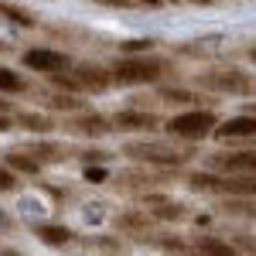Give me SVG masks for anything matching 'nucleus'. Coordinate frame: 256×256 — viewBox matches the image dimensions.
<instances>
[{
  "label": "nucleus",
  "instance_id": "473e14b6",
  "mask_svg": "<svg viewBox=\"0 0 256 256\" xmlns=\"http://www.w3.org/2000/svg\"><path fill=\"white\" fill-rule=\"evenodd\" d=\"M250 58H253V62H256V48H250Z\"/></svg>",
  "mask_w": 256,
  "mask_h": 256
},
{
  "label": "nucleus",
  "instance_id": "20e7f679",
  "mask_svg": "<svg viewBox=\"0 0 256 256\" xmlns=\"http://www.w3.org/2000/svg\"><path fill=\"white\" fill-rule=\"evenodd\" d=\"M123 154H130L134 160H147V164H160V168H174V164H184L188 154H181L174 147H164V144H126V150Z\"/></svg>",
  "mask_w": 256,
  "mask_h": 256
},
{
  "label": "nucleus",
  "instance_id": "0eeeda50",
  "mask_svg": "<svg viewBox=\"0 0 256 256\" xmlns=\"http://www.w3.org/2000/svg\"><path fill=\"white\" fill-rule=\"evenodd\" d=\"M79 256H126V246L113 236H86L76 242Z\"/></svg>",
  "mask_w": 256,
  "mask_h": 256
},
{
  "label": "nucleus",
  "instance_id": "cd10ccee",
  "mask_svg": "<svg viewBox=\"0 0 256 256\" xmlns=\"http://www.w3.org/2000/svg\"><path fill=\"white\" fill-rule=\"evenodd\" d=\"M7 130H14V120L10 113H0V134H7Z\"/></svg>",
  "mask_w": 256,
  "mask_h": 256
},
{
  "label": "nucleus",
  "instance_id": "423d86ee",
  "mask_svg": "<svg viewBox=\"0 0 256 256\" xmlns=\"http://www.w3.org/2000/svg\"><path fill=\"white\" fill-rule=\"evenodd\" d=\"M113 126L123 130V134H154L160 126V120L147 110H120L113 116Z\"/></svg>",
  "mask_w": 256,
  "mask_h": 256
},
{
  "label": "nucleus",
  "instance_id": "ddd939ff",
  "mask_svg": "<svg viewBox=\"0 0 256 256\" xmlns=\"http://www.w3.org/2000/svg\"><path fill=\"white\" fill-rule=\"evenodd\" d=\"M4 164L10 168V171H20V174H38L41 171V160L31 154V150H14V154H7Z\"/></svg>",
  "mask_w": 256,
  "mask_h": 256
},
{
  "label": "nucleus",
  "instance_id": "393cba45",
  "mask_svg": "<svg viewBox=\"0 0 256 256\" xmlns=\"http://www.w3.org/2000/svg\"><path fill=\"white\" fill-rule=\"evenodd\" d=\"M226 212H236V216H256V205H246V202H229Z\"/></svg>",
  "mask_w": 256,
  "mask_h": 256
},
{
  "label": "nucleus",
  "instance_id": "f257e3e1",
  "mask_svg": "<svg viewBox=\"0 0 256 256\" xmlns=\"http://www.w3.org/2000/svg\"><path fill=\"white\" fill-rule=\"evenodd\" d=\"M113 82L116 86H154L168 76V62L144 52V55H123L113 62Z\"/></svg>",
  "mask_w": 256,
  "mask_h": 256
},
{
  "label": "nucleus",
  "instance_id": "5701e85b",
  "mask_svg": "<svg viewBox=\"0 0 256 256\" xmlns=\"http://www.w3.org/2000/svg\"><path fill=\"white\" fill-rule=\"evenodd\" d=\"M160 99H164V102H178V106L195 102V96H192L188 89H160Z\"/></svg>",
  "mask_w": 256,
  "mask_h": 256
},
{
  "label": "nucleus",
  "instance_id": "6ab92c4d",
  "mask_svg": "<svg viewBox=\"0 0 256 256\" xmlns=\"http://www.w3.org/2000/svg\"><path fill=\"white\" fill-rule=\"evenodd\" d=\"M28 150H31V154H34V158H38L41 164H44V160H52V164H55V160H62V158H65V147H55V144H44V140H41V144H31Z\"/></svg>",
  "mask_w": 256,
  "mask_h": 256
},
{
  "label": "nucleus",
  "instance_id": "1a4fd4ad",
  "mask_svg": "<svg viewBox=\"0 0 256 256\" xmlns=\"http://www.w3.org/2000/svg\"><path fill=\"white\" fill-rule=\"evenodd\" d=\"M218 171L226 174H256V150H232V154H218L216 160Z\"/></svg>",
  "mask_w": 256,
  "mask_h": 256
},
{
  "label": "nucleus",
  "instance_id": "f8f14e48",
  "mask_svg": "<svg viewBox=\"0 0 256 256\" xmlns=\"http://www.w3.org/2000/svg\"><path fill=\"white\" fill-rule=\"evenodd\" d=\"M34 236H38L44 246H72L76 232H72V229H65V226H38V229H34Z\"/></svg>",
  "mask_w": 256,
  "mask_h": 256
},
{
  "label": "nucleus",
  "instance_id": "4468645a",
  "mask_svg": "<svg viewBox=\"0 0 256 256\" xmlns=\"http://www.w3.org/2000/svg\"><path fill=\"white\" fill-rule=\"evenodd\" d=\"M218 192L222 195H236V198H256V178H242V181L222 178L218 181Z\"/></svg>",
  "mask_w": 256,
  "mask_h": 256
},
{
  "label": "nucleus",
  "instance_id": "bb28decb",
  "mask_svg": "<svg viewBox=\"0 0 256 256\" xmlns=\"http://www.w3.org/2000/svg\"><path fill=\"white\" fill-rule=\"evenodd\" d=\"M86 178L89 181H106V171L102 168H86Z\"/></svg>",
  "mask_w": 256,
  "mask_h": 256
},
{
  "label": "nucleus",
  "instance_id": "a211bd4d",
  "mask_svg": "<svg viewBox=\"0 0 256 256\" xmlns=\"http://www.w3.org/2000/svg\"><path fill=\"white\" fill-rule=\"evenodd\" d=\"M28 89V82L20 79L14 68H7V65H0V92H10V96H20Z\"/></svg>",
  "mask_w": 256,
  "mask_h": 256
},
{
  "label": "nucleus",
  "instance_id": "4be33fe9",
  "mask_svg": "<svg viewBox=\"0 0 256 256\" xmlns=\"http://www.w3.org/2000/svg\"><path fill=\"white\" fill-rule=\"evenodd\" d=\"M154 216L158 218H184L188 216V212H184V205H181V202H160V208H154Z\"/></svg>",
  "mask_w": 256,
  "mask_h": 256
},
{
  "label": "nucleus",
  "instance_id": "412c9836",
  "mask_svg": "<svg viewBox=\"0 0 256 256\" xmlns=\"http://www.w3.org/2000/svg\"><path fill=\"white\" fill-rule=\"evenodd\" d=\"M48 106H52V110H65V113H76L82 106V99H76V92H58V96L48 99Z\"/></svg>",
  "mask_w": 256,
  "mask_h": 256
},
{
  "label": "nucleus",
  "instance_id": "c756f323",
  "mask_svg": "<svg viewBox=\"0 0 256 256\" xmlns=\"http://www.w3.org/2000/svg\"><path fill=\"white\" fill-rule=\"evenodd\" d=\"M0 113H10V102L7 99H0Z\"/></svg>",
  "mask_w": 256,
  "mask_h": 256
},
{
  "label": "nucleus",
  "instance_id": "f03ea898",
  "mask_svg": "<svg viewBox=\"0 0 256 256\" xmlns=\"http://www.w3.org/2000/svg\"><path fill=\"white\" fill-rule=\"evenodd\" d=\"M198 86L218 96H256V76L242 68H208L198 72Z\"/></svg>",
  "mask_w": 256,
  "mask_h": 256
},
{
  "label": "nucleus",
  "instance_id": "2eb2a0df",
  "mask_svg": "<svg viewBox=\"0 0 256 256\" xmlns=\"http://www.w3.org/2000/svg\"><path fill=\"white\" fill-rule=\"evenodd\" d=\"M18 123L24 126V130L38 134V137H44V134H52V130H55L52 116H44V113H20V116H18Z\"/></svg>",
  "mask_w": 256,
  "mask_h": 256
},
{
  "label": "nucleus",
  "instance_id": "6e6552de",
  "mask_svg": "<svg viewBox=\"0 0 256 256\" xmlns=\"http://www.w3.org/2000/svg\"><path fill=\"white\" fill-rule=\"evenodd\" d=\"M72 76L79 79L82 92H106L113 86V72L110 68H99V65H76Z\"/></svg>",
  "mask_w": 256,
  "mask_h": 256
},
{
  "label": "nucleus",
  "instance_id": "2f4dec72",
  "mask_svg": "<svg viewBox=\"0 0 256 256\" xmlns=\"http://www.w3.org/2000/svg\"><path fill=\"white\" fill-rule=\"evenodd\" d=\"M246 113H253V116H256V102H250V106H246Z\"/></svg>",
  "mask_w": 256,
  "mask_h": 256
},
{
  "label": "nucleus",
  "instance_id": "c85d7f7f",
  "mask_svg": "<svg viewBox=\"0 0 256 256\" xmlns=\"http://www.w3.org/2000/svg\"><path fill=\"white\" fill-rule=\"evenodd\" d=\"M86 160H110V154L106 150H89V154H82Z\"/></svg>",
  "mask_w": 256,
  "mask_h": 256
},
{
  "label": "nucleus",
  "instance_id": "b1692460",
  "mask_svg": "<svg viewBox=\"0 0 256 256\" xmlns=\"http://www.w3.org/2000/svg\"><path fill=\"white\" fill-rule=\"evenodd\" d=\"M14 188H18V178H14V171L4 164V168H0V192H14Z\"/></svg>",
  "mask_w": 256,
  "mask_h": 256
},
{
  "label": "nucleus",
  "instance_id": "39448f33",
  "mask_svg": "<svg viewBox=\"0 0 256 256\" xmlns=\"http://www.w3.org/2000/svg\"><path fill=\"white\" fill-rule=\"evenodd\" d=\"M24 68L41 72V76H55V72L72 68V62H68V55H62L55 48H31V52H24Z\"/></svg>",
  "mask_w": 256,
  "mask_h": 256
},
{
  "label": "nucleus",
  "instance_id": "7c9ffc66",
  "mask_svg": "<svg viewBox=\"0 0 256 256\" xmlns=\"http://www.w3.org/2000/svg\"><path fill=\"white\" fill-rule=\"evenodd\" d=\"M0 256H24V253H18V250H4Z\"/></svg>",
  "mask_w": 256,
  "mask_h": 256
},
{
  "label": "nucleus",
  "instance_id": "f3484780",
  "mask_svg": "<svg viewBox=\"0 0 256 256\" xmlns=\"http://www.w3.org/2000/svg\"><path fill=\"white\" fill-rule=\"evenodd\" d=\"M188 256H236V250L229 246V242H218V239H198V246H195V253H188Z\"/></svg>",
  "mask_w": 256,
  "mask_h": 256
},
{
  "label": "nucleus",
  "instance_id": "7ed1b4c3",
  "mask_svg": "<svg viewBox=\"0 0 256 256\" xmlns=\"http://www.w3.org/2000/svg\"><path fill=\"white\" fill-rule=\"evenodd\" d=\"M216 126H218L216 113H208V110H184V113L168 120L164 130L178 140H202L208 134H216Z\"/></svg>",
  "mask_w": 256,
  "mask_h": 256
},
{
  "label": "nucleus",
  "instance_id": "9d476101",
  "mask_svg": "<svg viewBox=\"0 0 256 256\" xmlns=\"http://www.w3.org/2000/svg\"><path fill=\"white\" fill-rule=\"evenodd\" d=\"M216 137L218 140H250V137H256V116L253 113H242V116L226 120L222 126H216Z\"/></svg>",
  "mask_w": 256,
  "mask_h": 256
},
{
  "label": "nucleus",
  "instance_id": "aec40b11",
  "mask_svg": "<svg viewBox=\"0 0 256 256\" xmlns=\"http://www.w3.org/2000/svg\"><path fill=\"white\" fill-rule=\"evenodd\" d=\"M120 229H137L140 236H150V222H147V216H140V212L120 216Z\"/></svg>",
  "mask_w": 256,
  "mask_h": 256
},
{
  "label": "nucleus",
  "instance_id": "a878e982",
  "mask_svg": "<svg viewBox=\"0 0 256 256\" xmlns=\"http://www.w3.org/2000/svg\"><path fill=\"white\" fill-rule=\"evenodd\" d=\"M92 4H102V7H123V10L140 7V0H92Z\"/></svg>",
  "mask_w": 256,
  "mask_h": 256
},
{
  "label": "nucleus",
  "instance_id": "dca6fc26",
  "mask_svg": "<svg viewBox=\"0 0 256 256\" xmlns=\"http://www.w3.org/2000/svg\"><path fill=\"white\" fill-rule=\"evenodd\" d=\"M0 18L14 20V24H20V28H34V24H38V18H34L31 10H24V7H18V4H7V0H0Z\"/></svg>",
  "mask_w": 256,
  "mask_h": 256
},
{
  "label": "nucleus",
  "instance_id": "72a5a7b5",
  "mask_svg": "<svg viewBox=\"0 0 256 256\" xmlns=\"http://www.w3.org/2000/svg\"><path fill=\"white\" fill-rule=\"evenodd\" d=\"M192 4H212V0H192Z\"/></svg>",
  "mask_w": 256,
  "mask_h": 256
},
{
  "label": "nucleus",
  "instance_id": "9b49d317",
  "mask_svg": "<svg viewBox=\"0 0 256 256\" xmlns=\"http://www.w3.org/2000/svg\"><path fill=\"white\" fill-rule=\"evenodd\" d=\"M65 130H72L79 137H106L113 126H110V120L99 116V113H86V116H72L65 123Z\"/></svg>",
  "mask_w": 256,
  "mask_h": 256
}]
</instances>
